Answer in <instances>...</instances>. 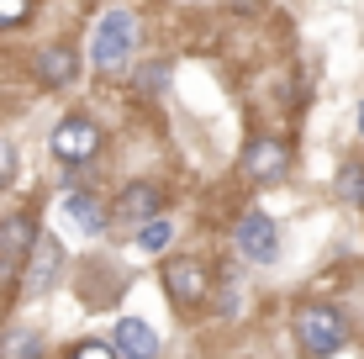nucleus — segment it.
I'll return each mask as SVG.
<instances>
[{"mask_svg": "<svg viewBox=\"0 0 364 359\" xmlns=\"http://www.w3.org/2000/svg\"><path fill=\"white\" fill-rule=\"evenodd\" d=\"M291 328H296V343H301V354H306V359H333L348 343V317L338 312V306H328V301L301 306Z\"/></svg>", "mask_w": 364, "mask_h": 359, "instance_id": "f257e3e1", "label": "nucleus"}, {"mask_svg": "<svg viewBox=\"0 0 364 359\" xmlns=\"http://www.w3.org/2000/svg\"><path fill=\"white\" fill-rule=\"evenodd\" d=\"M137 53V21L132 11H106V16L95 21V37H90V58L100 74H122L132 64Z\"/></svg>", "mask_w": 364, "mask_h": 359, "instance_id": "f03ea898", "label": "nucleus"}, {"mask_svg": "<svg viewBox=\"0 0 364 359\" xmlns=\"http://www.w3.org/2000/svg\"><path fill=\"white\" fill-rule=\"evenodd\" d=\"M164 291H169L174 306H200V301L211 296V269H206V259H191V254L164 259Z\"/></svg>", "mask_w": 364, "mask_h": 359, "instance_id": "7ed1b4c3", "label": "nucleus"}, {"mask_svg": "<svg viewBox=\"0 0 364 359\" xmlns=\"http://www.w3.org/2000/svg\"><path fill=\"white\" fill-rule=\"evenodd\" d=\"M32 243H37V222L32 217H6L0 222V286H11V280L27 269Z\"/></svg>", "mask_w": 364, "mask_h": 359, "instance_id": "20e7f679", "label": "nucleus"}, {"mask_svg": "<svg viewBox=\"0 0 364 359\" xmlns=\"http://www.w3.org/2000/svg\"><path fill=\"white\" fill-rule=\"evenodd\" d=\"M53 154L64 159V164H90V159L100 154V127H95L90 117L74 111V117H64L53 127Z\"/></svg>", "mask_w": 364, "mask_h": 359, "instance_id": "39448f33", "label": "nucleus"}, {"mask_svg": "<svg viewBox=\"0 0 364 359\" xmlns=\"http://www.w3.org/2000/svg\"><path fill=\"white\" fill-rule=\"evenodd\" d=\"M237 254L248 259V264H274L280 259V227L264 217V212H248L243 222H237Z\"/></svg>", "mask_w": 364, "mask_h": 359, "instance_id": "423d86ee", "label": "nucleus"}, {"mask_svg": "<svg viewBox=\"0 0 364 359\" xmlns=\"http://www.w3.org/2000/svg\"><path fill=\"white\" fill-rule=\"evenodd\" d=\"M285 169H291V154H285V143H274V138H254L243 148V175L248 180H280Z\"/></svg>", "mask_w": 364, "mask_h": 359, "instance_id": "0eeeda50", "label": "nucleus"}, {"mask_svg": "<svg viewBox=\"0 0 364 359\" xmlns=\"http://www.w3.org/2000/svg\"><path fill=\"white\" fill-rule=\"evenodd\" d=\"M58 269H64V249H58L53 232H37L32 254H27V291H48L58 280Z\"/></svg>", "mask_w": 364, "mask_h": 359, "instance_id": "6e6552de", "label": "nucleus"}, {"mask_svg": "<svg viewBox=\"0 0 364 359\" xmlns=\"http://www.w3.org/2000/svg\"><path fill=\"white\" fill-rule=\"evenodd\" d=\"M74 74H80V53H74L69 43H53L37 53V85H48V90H58V85H69Z\"/></svg>", "mask_w": 364, "mask_h": 359, "instance_id": "1a4fd4ad", "label": "nucleus"}, {"mask_svg": "<svg viewBox=\"0 0 364 359\" xmlns=\"http://www.w3.org/2000/svg\"><path fill=\"white\" fill-rule=\"evenodd\" d=\"M117 354L122 359H154L159 354V333L143 317H122L117 323Z\"/></svg>", "mask_w": 364, "mask_h": 359, "instance_id": "9d476101", "label": "nucleus"}, {"mask_svg": "<svg viewBox=\"0 0 364 359\" xmlns=\"http://www.w3.org/2000/svg\"><path fill=\"white\" fill-rule=\"evenodd\" d=\"M159 212V185H148V180H137L122 191V201H117V217L122 222H148Z\"/></svg>", "mask_w": 364, "mask_h": 359, "instance_id": "9b49d317", "label": "nucleus"}, {"mask_svg": "<svg viewBox=\"0 0 364 359\" xmlns=\"http://www.w3.org/2000/svg\"><path fill=\"white\" fill-rule=\"evenodd\" d=\"M64 217H69V222H74V227H80V232H90V238H95L100 227H106V217H100L95 195H85V191H74V195H64Z\"/></svg>", "mask_w": 364, "mask_h": 359, "instance_id": "f8f14e48", "label": "nucleus"}, {"mask_svg": "<svg viewBox=\"0 0 364 359\" xmlns=\"http://www.w3.org/2000/svg\"><path fill=\"white\" fill-rule=\"evenodd\" d=\"M169 238H174V227H169L164 217H148L143 227H137V249H143V254H164Z\"/></svg>", "mask_w": 364, "mask_h": 359, "instance_id": "ddd939ff", "label": "nucleus"}, {"mask_svg": "<svg viewBox=\"0 0 364 359\" xmlns=\"http://www.w3.org/2000/svg\"><path fill=\"white\" fill-rule=\"evenodd\" d=\"M338 195H343L348 206H364V164L359 159H348V164L338 169Z\"/></svg>", "mask_w": 364, "mask_h": 359, "instance_id": "4468645a", "label": "nucleus"}, {"mask_svg": "<svg viewBox=\"0 0 364 359\" xmlns=\"http://www.w3.org/2000/svg\"><path fill=\"white\" fill-rule=\"evenodd\" d=\"M6 359H43V338L27 328H11L6 333Z\"/></svg>", "mask_w": 364, "mask_h": 359, "instance_id": "2eb2a0df", "label": "nucleus"}, {"mask_svg": "<svg viewBox=\"0 0 364 359\" xmlns=\"http://www.w3.org/2000/svg\"><path fill=\"white\" fill-rule=\"evenodd\" d=\"M137 90L159 101V95L169 90V64H143V74H137Z\"/></svg>", "mask_w": 364, "mask_h": 359, "instance_id": "dca6fc26", "label": "nucleus"}, {"mask_svg": "<svg viewBox=\"0 0 364 359\" xmlns=\"http://www.w3.org/2000/svg\"><path fill=\"white\" fill-rule=\"evenodd\" d=\"M32 11V0H0V27H21Z\"/></svg>", "mask_w": 364, "mask_h": 359, "instance_id": "f3484780", "label": "nucleus"}, {"mask_svg": "<svg viewBox=\"0 0 364 359\" xmlns=\"http://www.w3.org/2000/svg\"><path fill=\"white\" fill-rule=\"evenodd\" d=\"M69 359H122L111 343H80V349H69Z\"/></svg>", "mask_w": 364, "mask_h": 359, "instance_id": "a211bd4d", "label": "nucleus"}, {"mask_svg": "<svg viewBox=\"0 0 364 359\" xmlns=\"http://www.w3.org/2000/svg\"><path fill=\"white\" fill-rule=\"evenodd\" d=\"M11 175H16V148L0 138V185H11Z\"/></svg>", "mask_w": 364, "mask_h": 359, "instance_id": "6ab92c4d", "label": "nucleus"}, {"mask_svg": "<svg viewBox=\"0 0 364 359\" xmlns=\"http://www.w3.org/2000/svg\"><path fill=\"white\" fill-rule=\"evenodd\" d=\"M359 138H364V106H359Z\"/></svg>", "mask_w": 364, "mask_h": 359, "instance_id": "aec40b11", "label": "nucleus"}]
</instances>
